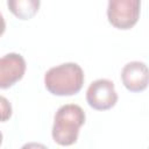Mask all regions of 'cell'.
Here are the masks:
<instances>
[{"label":"cell","instance_id":"cell-1","mask_svg":"<svg viewBox=\"0 0 149 149\" xmlns=\"http://www.w3.org/2000/svg\"><path fill=\"white\" fill-rule=\"evenodd\" d=\"M84 84V71L77 63H64L49 69L44 74L47 90L55 95H73Z\"/></svg>","mask_w":149,"mask_h":149},{"label":"cell","instance_id":"cell-2","mask_svg":"<svg viewBox=\"0 0 149 149\" xmlns=\"http://www.w3.org/2000/svg\"><path fill=\"white\" fill-rule=\"evenodd\" d=\"M85 123V112L76 104L61 106L54 118L52 139L61 146L73 144L79 134V128Z\"/></svg>","mask_w":149,"mask_h":149},{"label":"cell","instance_id":"cell-3","mask_svg":"<svg viewBox=\"0 0 149 149\" xmlns=\"http://www.w3.org/2000/svg\"><path fill=\"white\" fill-rule=\"evenodd\" d=\"M140 0H111L107 7L109 23L118 29H130L139 20Z\"/></svg>","mask_w":149,"mask_h":149},{"label":"cell","instance_id":"cell-4","mask_svg":"<svg viewBox=\"0 0 149 149\" xmlns=\"http://www.w3.org/2000/svg\"><path fill=\"white\" fill-rule=\"evenodd\" d=\"M87 104L97 111L112 108L118 101L114 83L108 79H97L90 84L86 91Z\"/></svg>","mask_w":149,"mask_h":149},{"label":"cell","instance_id":"cell-5","mask_svg":"<svg viewBox=\"0 0 149 149\" xmlns=\"http://www.w3.org/2000/svg\"><path fill=\"white\" fill-rule=\"evenodd\" d=\"M26 72V61L20 54L10 52L0 57V88L17 83Z\"/></svg>","mask_w":149,"mask_h":149},{"label":"cell","instance_id":"cell-6","mask_svg":"<svg viewBox=\"0 0 149 149\" xmlns=\"http://www.w3.org/2000/svg\"><path fill=\"white\" fill-rule=\"evenodd\" d=\"M121 80L125 87L130 92H141L146 90L149 80L147 65L139 61L127 63L121 71Z\"/></svg>","mask_w":149,"mask_h":149},{"label":"cell","instance_id":"cell-7","mask_svg":"<svg viewBox=\"0 0 149 149\" xmlns=\"http://www.w3.org/2000/svg\"><path fill=\"white\" fill-rule=\"evenodd\" d=\"M38 0H8L7 6L9 10L21 20L31 19L37 12L40 7Z\"/></svg>","mask_w":149,"mask_h":149},{"label":"cell","instance_id":"cell-8","mask_svg":"<svg viewBox=\"0 0 149 149\" xmlns=\"http://www.w3.org/2000/svg\"><path fill=\"white\" fill-rule=\"evenodd\" d=\"M10 116H12V105L6 97L0 95V122L7 121Z\"/></svg>","mask_w":149,"mask_h":149},{"label":"cell","instance_id":"cell-9","mask_svg":"<svg viewBox=\"0 0 149 149\" xmlns=\"http://www.w3.org/2000/svg\"><path fill=\"white\" fill-rule=\"evenodd\" d=\"M21 149H48L44 144L42 143H37V142H29L26 143L24 146H22Z\"/></svg>","mask_w":149,"mask_h":149},{"label":"cell","instance_id":"cell-10","mask_svg":"<svg viewBox=\"0 0 149 149\" xmlns=\"http://www.w3.org/2000/svg\"><path fill=\"white\" fill-rule=\"evenodd\" d=\"M5 29H6V22H5V19H3L2 14L0 13V36L5 33Z\"/></svg>","mask_w":149,"mask_h":149},{"label":"cell","instance_id":"cell-11","mask_svg":"<svg viewBox=\"0 0 149 149\" xmlns=\"http://www.w3.org/2000/svg\"><path fill=\"white\" fill-rule=\"evenodd\" d=\"M1 142H2V134H1V132H0V144H1Z\"/></svg>","mask_w":149,"mask_h":149}]
</instances>
